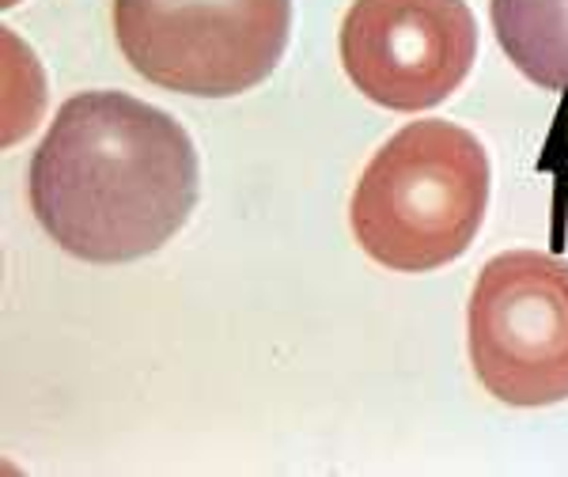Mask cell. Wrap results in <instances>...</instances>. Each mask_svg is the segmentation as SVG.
Instances as JSON below:
<instances>
[{
  "label": "cell",
  "mask_w": 568,
  "mask_h": 477,
  "mask_svg": "<svg viewBox=\"0 0 568 477\" xmlns=\"http://www.w3.org/2000/svg\"><path fill=\"white\" fill-rule=\"evenodd\" d=\"M201 194L190 133L130 91H84L53 114L31 160V209L65 254L91 265L149 258Z\"/></svg>",
  "instance_id": "1"
},
{
  "label": "cell",
  "mask_w": 568,
  "mask_h": 477,
  "mask_svg": "<svg viewBox=\"0 0 568 477\" xmlns=\"http://www.w3.org/2000/svg\"><path fill=\"white\" fill-rule=\"evenodd\" d=\"M489 209V155L455 122H414L372 155L349 205L353 235L394 273H428L466 254Z\"/></svg>",
  "instance_id": "2"
},
{
  "label": "cell",
  "mask_w": 568,
  "mask_h": 477,
  "mask_svg": "<svg viewBox=\"0 0 568 477\" xmlns=\"http://www.w3.org/2000/svg\"><path fill=\"white\" fill-rule=\"evenodd\" d=\"M292 0H114V39L149 84L197 99L258 88L281 65Z\"/></svg>",
  "instance_id": "3"
},
{
  "label": "cell",
  "mask_w": 568,
  "mask_h": 477,
  "mask_svg": "<svg viewBox=\"0 0 568 477\" xmlns=\"http://www.w3.org/2000/svg\"><path fill=\"white\" fill-rule=\"evenodd\" d=\"M466 342L481 387L504 406L568 402V262L497 254L474 284Z\"/></svg>",
  "instance_id": "4"
},
{
  "label": "cell",
  "mask_w": 568,
  "mask_h": 477,
  "mask_svg": "<svg viewBox=\"0 0 568 477\" xmlns=\"http://www.w3.org/2000/svg\"><path fill=\"white\" fill-rule=\"evenodd\" d=\"M478 58L466 0H353L342 23V65L375 106L417 114L439 106Z\"/></svg>",
  "instance_id": "5"
},
{
  "label": "cell",
  "mask_w": 568,
  "mask_h": 477,
  "mask_svg": "<svg viewBox=\"0 0 568 477\" xmlns=\"http://www.w3.org/2000/svg\"><path fill=\"white\" fill-rule=\"evenodd\" d=\"M500 50L530 84L568 91V0H489Z\"/></svg>",
  "instance_id": "6"
}]
</instances>
